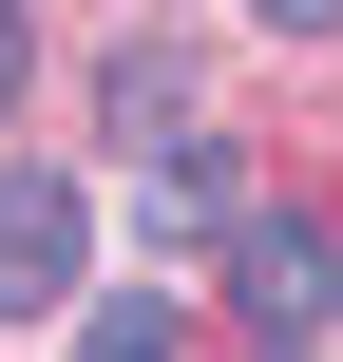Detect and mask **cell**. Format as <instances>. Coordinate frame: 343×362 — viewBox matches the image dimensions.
<instances>
[{
  "label": "cell",
  "mask_w": 343,
  "mask_h": 362,
  "mask_svg": "<svg viewBox=\"0 0 343 362\" xmlns=\"http://www.w3.org/2000/svg\"><path fill=\"white\" fill-rule=\"evenodd\" d=\"M76 248H95L76 172H0V325H57L76 305Z\"/></svg>",
  "instance_id": "1"
},
{
  "label": "cell",
  "mask_w": 343,
  "mask_h": 362,
  "mask_svg": "<svg viewBox=\"0 0 343 362\" xmlns=\"http://www.w3.org/2000/svg\"><path fill=\"white\" fill-rule=\"evenodd\" d=\"M229 286H248V325H267V344H306V325L343 305V248L306 229V210H248V229H229Z\"/></svg>",
  "instance_id": "2"
},
{
  "label": "cell",
  "mask_w": 343,
  "mask_h": 362,
  "mask_svg": "<svg viewBox=\"0 0 343 362\" xmlns=\"http://www.w3.org/2000/svg\"><path fill=\"white\" fill-rule=\"evenodd\" d=\"M153 229H248V153L229 134H172L153 153Z\"/></svg>",
  "instance_id": "3"
},
{
  "label": "cell",
  "mask_w": 343,
  "mask_h": 362,
  "mask_svg": "<svg viewBox=\"0 0 343 362\" xmlns=\"http://www.w3.org/2000/svg\"><path fill=\"white\" fill-rule=\"evenodd\" d=\"M115 134H134V153H172V134H210V115H191V57H115Z\"/></svg>",
  "instance_id": "4"
},
{
  "label": "cell",
  "mask_w": 343,
  "mask_h": 362,
  "mask_svg": "<svg viewBox=\"0 0 343 362\" xmlns=\"http://www.w3.org/2000/svg\"><path fill=\"white\" fill-rule=\"evenodd\" d=\"M76 362H172V305H95V325H76Z\"/></svg>",
  "instance_id": "5"
},
{
  "label": "cell",
  "mask_w": 343,
  "mask_h": 362,
  "mask_svg": "<svg viewBox=\"0 0 343 362\" xmlns=\"http://www.w3.org/2000/svg\"><path fill=\"white\" fill-rule=\"evenodd\" d=\"M248 19H267V38H343V0H248Z\"/></svg>",
  "instance_id": "6"
},
{
  "label": "cell",
  "mask_w": 343,
  "mask_h": 362,
  "mask_svg": "<svg viewBox=\"0 0 343 362\" xmlns=\"http://www.w3.org/2000/svg\"><path fill=\"white\" fill-rule=\"evenodd\" d=\"M19 76H38V38H19V0H0V95H19Z\"/></svg>",
  "instance_id": "7"
}]
</instances>
